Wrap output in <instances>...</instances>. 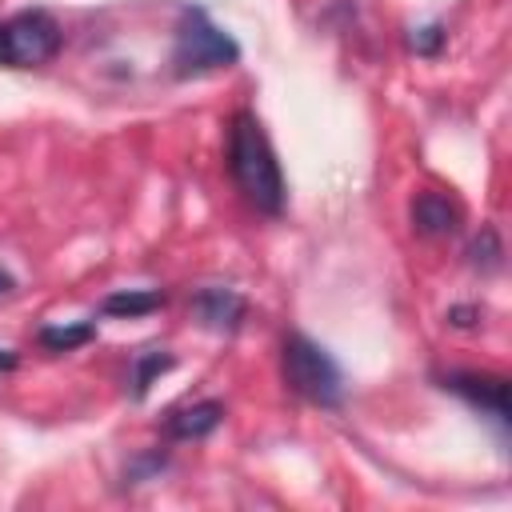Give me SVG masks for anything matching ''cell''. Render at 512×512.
Here are the masks:
<instances>
[{"label":"cell","mask_w":512,"mask_h":512,"mask_svg":"<svg viewBox=\"0 0 512 512\" xmlns=\"http://www.w3.org/2000/svg\"><path fill=\"white\" fill-rule=\"evenodd\" d=\"M56 52H60V24L48 12L32 8L0 20V64L36 68V64H48Z\"/></svg>","instance_id":"obj_4"},{"label":"cell","mask_w":512,"mask_h":512,"mask_svg":"<svg viewBox=\"0 0 512 512\" xmlns=\"http://www.w3.org/2000/svg\"><path fill=\"white\" fill-rule=\"evenodd\" d=\"M12 288H16V280H12V276L0 268V296H4V292H12Z\"/></svg>","instance_id":"obj_14"},{"label":"cell","mask_w":512,"mask_h":512,"mask_svg":"<svg viewBox=\"0 0 512 512\" xmlns=\"http://www.w3.org/2000/svg\"><path fill=\"white\" fill-rule=\"evenodd\" d=\"M172 364H176V360H172L168 352H144V356L136 360V376H132V384H136V388H132V396L140 400V396L148 392V384H152L160 372H168Z\"/></svg>","instance_id":"obj_11"},{"label":"cell","mask_w":512,"mask_h":512,"mask_svg":"<svg viewBox=\"0 0 512 512\" xmlns=\"http://www.w3.org/2000/svg\"><path fill=\"white\" fill-rule=\"evenodd\" d=\"M192 312H196V320H200L204 328H212V332H232V328H240L248 304H244L232 288H200V292L192 296Z\"/></svg>","instance_id":"obj_6"},{"label":"cell","mask_w":512,"mask_h":512,"mask_svg":"<svg viewBox=\"0 0 512 512\" xmlns=\"http://www.w3.org/2000/svg\"><path fill=\"white\" fill-rule=\"evenodd\" d=\"M12 368H16V352L0 348V372H12Z\"/></svg>","instance_id":"obj_13"},{"label":"cell","mask_w":512,"mask_h":512,"mask_svg":"<svg viewBox=\"0 0 512 512\" xmlns=\"http://www.w3.org/2000/svg\"><path fill=\"white\" fill-rule=\"evenodd\" d=\"M240 60V48L228 32H220L200 8H184L172 40V72L176 76H204L232 68Z\"/></svg>","instance_id":"obj_2"},{"label":"cell","mask_w":512,"mask_h":512,"mask_svg":"<svg viewBox=\"0 0 512 512\" xmlns=\"http://www.w3.org/2000/svg\"><path fill=\"white\" fill-rule=\"evenodd\" d=\"M156 308H164V292H156V288H128V292H112L108 300H104V312L108 316H144V312H156Z\"/></svg>","instance_id":"obj_9"},{"label":"cell","mask_w":512,"mask_h":512,"mask_svg":"<svg viewBox=\"0 0 512 512\" xmlns=\"http://www.w3.org/2000/svg\"><path fill=\"white\" fill-rule=\"evenodd\" d=\"M444 388L464 396L468 404L492 412L500 424H508V380L504 376H488V372H452L444 376Z\"/></svg>","instance_id":"obj_5"},{"label":"cell","mask_w":512,"mask_h":512,"mask_svg":"<svg viewBox=\"0 0 512 512\" xmlns=\"http://www.w3.org/2000/svg\"><path fill=\"white\" fill-rule=\"evenodd\" d=\"M280 364H284V380L296 396L320 404V408H336L340 396H344V376H340V364L308 336H288L284 340V352H280Z\"/></svg>","instance_id":"obj_3"},{"label":"cell","mask_w":512,"mask_h":512,"mask_svg":"<svg viewBox=\"0 0 512 512\" xmlns=\"http://www.w3.org/2000/svg\"><path fill=\"white\" fill-rule=\"evenodd\" d=\"M440 44H444V28H440V24H428V28H416V32H412V48H416L420 56H436Z\"/></svg>","instance_id":"obj_12"},{"label":"cell","mask_w":512,"mask_h":512,"mask_svg":"<svg viewBox=\"0 0 512 512\" xmlns=\"http://www.w3.org/2000/svg\"><path fill=\"white\" fill-rule=\"evenodd\" d=\"M228 168H232V180L236 188L244 192V200L256 208V212H268V216H280L284 212V176H280V164H276V152L260 128V120L252 112H236L232 116V128H228Z\"/></svg>","instance_id":"obj_1"},{"label":"cell","mask_w":512,"mask_h":512,"mask_svg":"<svg viewBox=\"0 0 512 512\" xmlns=\"http://www.w3.org/2000/svg\"><path fill=\"white\" fill-rule=\"evenodd\" d=\"M96 336V324H48V328H40V344L48 348V352H72V348H80V344H88Z\"/></svg>","instance_id":"obj_10"},{"label":"cell","mask_w":512,"mask_h":512,"mask_svg":"<svg viewBox=\"0 0 512 512\" xmlns=\"http://www.w3.org/2000/svg\"><path fill=\"white\" fill-rule=\"evenodd\" d=\"M412 224L420 236H452L460 228V204L444 192H420L412 200Z\"/></svg>","instance_id":"obj_7"},{"label":"cell","mask_w":512,"mask_h":512,"mask_svg":"<svg viewBox=\"0 0 512 512\" xmlns=\"http://www.w3.org/2000/svg\"><path fill=\"white\" fill-rule=\"evenodd\" d=\"M224 420V408L216 400H200V404H188V408H176L164 424V432L172 440H200L208 432H216V424Z\"/></svg>","instance_id":"obj_8"}]
</instances>
